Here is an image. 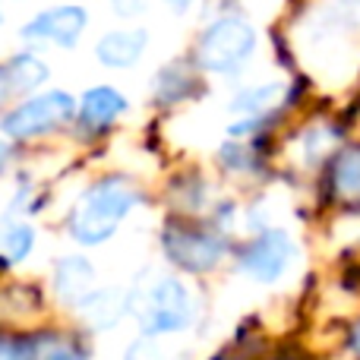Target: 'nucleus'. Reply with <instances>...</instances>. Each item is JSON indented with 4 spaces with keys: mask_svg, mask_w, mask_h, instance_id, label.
I'll return each mask as SVG.
<instances>
[{
    "mask_svg": "<svg viewBox=\"0 0 360 360\" xmlns=\"http://www.w3.org/2000/svg\"><path fill=\"white\" fill-rule=\"evenodd\" d=\"M146 48H149V29L143 25L111 29L95 41V60L108 70H130L143 60Z\"/></svg>",
    "mask_w": 360,
    "mask_h": 360,
    "instance_id": "nucleus-10",
    "label": "nucleus"
},
{
    "mask_svg": "<svg viewBox=\"0 0 360 360\" xmlns=\"http://www.w3.org/2000/svg\"><path fill=\"white\" fill-rule=\"evenodd\" d=\"M35 250V228L29 221H10L6 218L4 243H0V256L6 262H25Z\"/></svg>",
    "mask_w": 360,
    "mask_h": 360,
    "instance_id": "nucleus-18",
    "label": "nucleus"
},
{
    "mask_svg": "<svg viewBox=\"0 0 360 360\" xmlns=\"http://www.w3.org/2000/svg\"><path fill=\"white\" fill-rule=\"evenodd\" d=\"M6 95H10V86H6V76H4V67H0V105L6 101Z\"/></svg>",
    "mask_w": 360,
    "mask_h": 360,
    "instance_id": "nucleus-26",
    "label": "nucleus"
},
{
    "mask_svg": "<svg viewBox=\"0 0 360 360\" xmlns=\"http://www.w3.org/2000/svg\"><path fill=\"white\" fill-rule=\"evenodd\" d=\"M73 120H76V98L70 92H63V89H48V92H35L25 101H19L16 108H10L4 114V120H0V133L6 139L25 143V139H38L63 130Z\"/></svg>",
    "mask_w": 360,
    "mask_h": 360,
    "instance_id": "nucleus-5",
    "label": "nucleus"
},
{
    "mask_svg": "<svg viewBox=\"0 0 360 360\" xmlns=\"http://www.w3.org/2000/svg\"><path fill=\"white\" fill-rule=\"evenodd\" d=\"M202 92H205L202 79L193 70V63H186V60H168L155 73V82H152V101L158 108L186 105V101L199 98Z\"/></svg>",
    "mask_w": 360,
    "mask_h": 360,
    "instance_id": "nucleus-11",
    "label": "nucleus"
},
{
    "mask_svg": "<svg viewBox=\"0 0 360 360\" xmlns=\"http://www.w3.org/2000/svg\"><path fill=\"white\" fill-rule=\"evenodd\" d=\"M323 184L332 205L360 209V143H348L332 152Z\"/></svg>",
    "mask_w": 360,
    "mask_h": 360,
    "instance_id": "nucleus-9",
    "label": "nucleus"
},
{
    "mask_svg": "<svg viewBox=\"0 0 360 360\" xmlns=\"http://www.w3.org/2000/svg\"><path fill=\"white\" fill-rule=\"evenodd\" d=\"M297 259V243L281 228H262L234 247V262L247 278L259 285H275L291 272Z\"/></svg>",
    "mask_w": 360,
    "mask_h": 360,
    "instance_id": "nucleus-6",
    "label": "nucleus"
},
{
    "mask_svg": "<svg viewBox=\"0 0 360 360\" xmlns=\"http://www.w3.org/2000/svg\"><path fill=\"white\" fill-rule=\"evenodd\" d=\"M38 360H92V357H89V351H82L79 345L54 338V342H48V348H41V357Z\"/></svg>",
    "mask_w": 360,
    "mask_h": 360,
    "instance_id": "nucleus-21",
    "label": "nucleus"
},
{
    "mask_svg": "<svg viewBox=\"0 0 360 360\" xmlns=\"http://www.w3.org/2000/svg\"><path fill=\"white\" fill-rule=\"evenodd\" d=\"M162 253L180 272L205 275L228 259L231 237L212 221H199L193 215H171L162 228Z\"/></svg>",
    "mask_w": 360,
    "mask_h": 360,
    "instance_id": "nucleus-3",
    "label": "nucleus"
},
{
    "mask_svg": "<svg viewBox=\"0 0 360 360\" xmlns=\"http://www.w3.org/2000/svg\"><path fill=\"white\" fill-rule=\"evenodd\" d=\"M139 202L143 193L130 177L111 174L95 180L70 209V237L82 247H101L117 234V228L133 215Z\"/></svg>",
    "mask_w": 360,
    "mask_h": 360,
    "instance_id": "nucleus-2",
    "label": "nucleus"
},
{
    "mask_svg": "<svg viewBox=\"0 0 360 360\" xmlns=\"http://www.w3.org/2000/svg\"><path fill=\"white\" fill-rule=\"evenodd\" d=\"M89 29V10L79 4H57L38 10L29 22L19 29V38L32 44H54L60 51H73Z\"/></svg>",
    "mask_w": 360,
    "mask_h": 360,
    "instance_id": "nucleus-7",
    "label": "nucleus"
},
{
    "mask_svg": "<svg viewBox=\"0 0 360 360\" xmlns=\"http://www.w3.org/2000/svg\"><path fill=\"white\" fill-rule=\"evenodd\" d=\"M152 4H155V0H111V10L117 13L120 19H136V16H143Z\"/></svg>",
    "mask_w": 360,
    "mask_h": 360,
    "instance_id": "nucleus-22",
    "label": "nucleus"
},
{
    "mask_svg": "<svg viewBox=\"0 0 360 360\" xmlns=\"http://www.w3.org/2000/svg\"><path fill=\"white\" fill-rule=\"evenodd\" d=\"M338 139H342V127L338 124H310L304 130V136H300V155H304V165L323 162Z\"/></svg>",
    "mask_w": 360,
    "mask_h": 360,
    "instance_id": "nucleus-17",
    "label": "nucleus"
},
{
    "mask_svg": "<svg viewBox=\"0 0 360 360\" xmlns=\"http://www.w3.org/2000/svg\"><path fill=\"white\" fill-rule=\"evenodd\" d=\"M288 89L291 82L285 79H269V82H256V86H247L231 98V114L237 117H266V114H275L281 108H291L288 101Z\"/></svg>",
    "mask_w": 360,
    "mask_h": 360,
    "instance_id": "nucleus-13",
    "label": "nucleus"
},
{
    "mask_svg": "<svg viewBox=\"0 0 360 360\" xmlns=\"http://www.w3.org/2000/svg\"><path fill=\"white\" fill-rule=\"evenodd\" d=\"M124 360H190L184 348H177L171 338L158 335H139L136 342L127 348Z\"/></svg>",
    "mask_w": 360,
    "mask_h": 360,
    "instance_id": "nucleus-19",
    "label": "nucleus"
},
{
    "mask_svg": "<svg viewBox=\"0 0 360 360\" xmlns=\"http://www.w3.org/2000/svg\"><path fill=\"white\" fill-rule=\"evenodd\" d=\"M348 338H351V348H354V354L360 357V319H357V323H354V326H351Z\"/></svg>",
    "mask_w": 360,
    "mask_h": 360,
    "instance_id": "nucleus-24",
    "label": "nucleus"
},
{
    "mask_svg": "<svg viewBox=\"0 0 360 360\" xmlns=\"http://www.w3.org/2000/svg\"><path fill=\"white\" fill-rule=\"evenodd\" d=\"M4 76L10 92H22V95H35L44 82L51 79V67L44 57H38L35 51H19L10 60L4 63Z\"/></svg>",
    "mask_w": 360,
    "mask_h": 360,
    "instance_id": "nucleus-15",
    "label": "nucleus"
},
{
    "mask_svg": "<svg viewBox=\"0 0 360 360\" xmlns=\"http://www.w3.org/2000/svg\"><path fill=\"white\" fill-rule=\"evenodd\" d=\"M127 313L139 323L143 335L174 338L196 323V297L190 285L180 281L174 272L146 269L136 285L127 291Z\"/></svg>",
    "mask_w": 360,
    "mask_h": 360,
    "instance_id": "nucleus-1",
    "label": "nucleus"
},
{
    "mask_svg": "<svg viewBox=\"0 0 360 360\" xmlns=\"http://www.w3.org/2000/svg\"><path fill=\"white\" fill-rule=\"evenodd\" d=\"M256 54V29L240 16H215L202 25L193 48V63L205 73L218 76H237Z\"/></svg>",
    "mask_w": 360,
    "mask_h": 360,
    "instance_id": "nucleus-4",
    "label": "nucleus"
},
{
    "mask_svg": "<svg viewBox=\"0 0 360 360\" xmlns=\"http://www.w3.org/2000/svg\"><path fill=\"white\" fill-rule=\"evenodd\" d=\"M218 165L231 177H253L266 168L262 155V139H228L218 149Z\"/></svg>",
    "mask_w": 360,
    "mask_h": 360,
    "instance_id": "nucleus-16",
    "label": "nucleus"
},
{
    "mask_svg": "<svg viewBox=\"0 0 360 360\" xmlns=\"http://www.w3.org/2000/svg\"><path fill=\"white\" fill-rule=\"evenodd\" d=\"M95 281H98V272L95 266L86 259V256H63L54 266V294L63 307L76 310L79 300L86 297L89 291H95Z\"/></svg>",
    "mask_w": 360,
    "mask_h": 360,
    "instance_id": "nucleus-12",
    "label": "nucleus"
},
{
    "mask_svg": "<svg viewBox=\"0 0 360 360\" xmlns=\"http://www.w3.org/2000/svg\"><path fill=\"white\" fill-rule=\"evenodd\" d=\"M174 190H180L177 209L199 212L205 205V193H209V186H205V180L199 177V174H190V177H180L177 184H174Z\"/></svg>",
    "mask_w": 360,
    "mask_h": 360,
    "instance_id": "nucleus-20",
    "label": "nucleus"
},
{
    "mask_svg": "<svg viewBox=\"0 0 360 360\" xmlns=\"http://www.w3.org/2000/svg\"><path fill=\"white\" fill-rule=\"evenodd\" d=\"M130 111V98L114 86H92L76 101V127L86 136H101Z\"/></svg>",
    "mask_w": 360,
    "mask_h": 360,
    "instance_id": "nucleus-8",
    "label": "nucleus"
},
{
    "mask_svg": "<svg viewBox=\"0 0 360 360\" xmlns=\"http://www.w3.org/2000/svg\"><path fill=\"white\" fill-rule=\"evenodd\" d=\"M76 313L92 332H108L127 316V291L124 288H95L79 300Z\"/></svg>",
    "mask_w": 360,
    "mask_h": 360,
    "instance_id": "nucleus-14",
    "label": "nucleus"
},
{
    "mask_svg": "<svg viewBox=\"0 0 360 360\" xmlns=\"http://www.w3.org/2000/svg\"><path fill=\"white\" fill-rule=\"evenodd\" d=\"M6 165H10V146H6V139H0V174L6 171Z\"/></svg>",
    "mask_w": 360,
    "mask_h": 360,
    "instance_id": "nucleus-25",
    "label": "nucleus"
},
{
    "mask_svg": "<svg viewBox=\"0 0 360 360\" xmlns=\"http://www.w3.org/2000/svg\"><path fill=\"white\" fill-rule=\"evenodd\" d=\"M165 6H168L174 16H186V13L193 10V0H165Z\"/></svg>",
    "mask_w": 360,
    "mask_h": 360,
    "instance_id": "nucleus-23",
    "label": "nucleus"
},
{
    "mask_svg": "<svg viewBox=\"0 0 360 360\" xmlns=\"http://www.w3.org/2000/svg\"><path fill=\"white\" fill-rule=\"evenodd\" d=\"M0 22H4V16H0Z\"/></svg>",
    "mask_w": 360,
    "mask_h": 360,
    "instance_id": "nucleus-27",
    "label": "nucleus"
}]
</instances>
